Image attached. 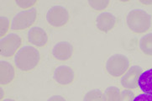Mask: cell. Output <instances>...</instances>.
<instances>
[{
  "instance_id": "obj_1",
  "label": "cell",
  "mask_w": 152,
  "mask_h": 101,
  "mask_svg": "<svg viewBox=\"0 0 152 101\" xmlns=\"http://www.w3.org/2000/svg\"><path fill=\"white\" fill-rule=\"evenodd\" d=\"M40 55L38 49L33 46H25L18 51L15 56L16 67L22 72H30L38 66Z\"/></svg>"
},
{
  "instance_id": "obj_2",
  "label": "cell",
  "mask_w": 152,
  "mask_h": 101,
  "mask_svg": "<svg viewBox=\"0 0 152 101\" xmlns=\"http://www.w3.org/2000/svg\"><path fill=\"white\" fill-rule=\"evenodd\" d=\"M126 24L134 33H145L151 27V15L144 10H130L126 15Z\"/></svg>"
},
{
  "instance_id": "obj_3",
  "label": "cell",
  "mask_w": 152,
  "mask_h": 101,
  "mask_svg": "<svg viewBox=\"0 0 152 101\" xmlns=\"http://www.w3.org/2000/svg\"><path fill=\"white\" fill-rule=\"evenodd\" d=\"M130 67L129 59L123 54H114L109 57L105 64L106 71L112 77L123 76Z\"/></svg>"
},
{
  "instance_id": "obj_4",
  "label": "cell",
  "mask_w": 152,
  "mask_h": 101,
  "mask_svg": "<svg viewBox=\"0 0 152 101\" xmlns=\"http://www.w3.org/2000/svg\"><path fill=\"white\" fill-rule=\"evenodd\" d=\"M38 17L37 10L34 8L18 12L11 20L10 29L13 30H24L31 28Z\"/></svg>"
},
{
  "instance_id": "obj_5",
  "label": "cell",
  "mask_w": 152,
  "mask_h": 101,
  "mask_svg": "<svg viewBox=\"0 0 152 101\" xmlns=\"http://www.w3.org/2000/svg\"><path fill=\"white\" fill-rule=\"evenodd\" d=\"M22 45V38L16 33L7 34L0 40V53L2 57L11 58L15 56Z\"/></svg>"
},
{
  "instance_id": "obj_6",
  "label": "cell",
  "mask_w": 152,
  "mask_h": 101,
  "mask_svg": "<svg viewBox=\"0 0 152 101\" xmlns=\"http://www.w3.org/2000/svg\"><path fill=\"white\" fill-rule=\"evenodd\" d=\"M46 20L48 24L54 27H61L68 23L70 14L66 8L61 5H54L50 7L46 13Z\"/></svg>"
},
{
  "instance_id": "obj_7",
  "label": "cell",
  "mask_w": 152,
  "mask_h": 101,
  "mask_svg": "<svg viewBox=\"0 0 152 101\" xmlns=\"http://www.w3.org/2000/svg\"><path fill=\"white\" fill-rule=\"evenodd\" d=\"M144 72L143 68L140 66H132L121 77L120 83L126 89H134L138 88V81L140 76Z\"/></svg>"
},
{
  "instance_id": "obj_8",
  "label": "cell",
  "mask_w": 152,
  "mask_h": 101,
  "mask_svg": "<svg viewBox=\"0 0 152 101\" xmlns=\"http://www.w3.org/2000/svg\"><path fill=\"white\" fill-rule=\"evenodd\" d=\"M27 40L31 46L36 47H42L48 43V35L43 28L39 26H33L27 32Z\"/></svg>"
},
{
  "instance_id": "obj_9",
  "label": "cell",
  "mask_w": 152,
  "mask_h": 101,
  "mask_svg": "<svg viewBox=\"0 0 152 101\" xmlns=\"http://www.w3.org/2000/svg\"><path fill=\"white\" fill-rule=\"evenodd\" d=\"M75 72L73 69L66 65H61L56 67L53 72V78L61 85H69L73 82Z\"/></svg>"
},
{
  "instance_id": "obj_10",
  "label": "cell",
  "mask_w": 152,
  "mask_h": 101,
  "mask_svg": "<svg viewBox=\"0 0 152 101\" xmlns=\"http://www.w3.org/2000/svg\"><path fill=\"white\" fill-rule=\"evenodd\" d=\"M96 26L102 32H108L115 27L117 17L110 12H102L96 18Z\"/></svg>"
},
{
  "instance_id": "obj_11",
  "label": "cell",
  "mask_w": 152,
  "mask_h": 101,
  "mask_svg": "<svg viewBox=\"0 0 152 101\" xmlns=\"http://www.w3.org/2000/svg\"><path fill=\"white\" fill-rule=\"evenodd\" d=\"M52 57L59 61H66L72 57L73 46L68 41H60L51 50Z\"/></svg>"
},
{
  "instance_id": "obj_12",
  "label": "cell",
  "mask_w": 152,
  "mask_h": 101,
  "mask_svg": "<svg viewBox=\"0 0 152 101\" xmlns=\"http://www.w3.org/2000/svg\"><path fill=\"white\" fill-rule=\"evenodd\" d=\"M15 71L14 66L8 61L0 62V83L2 85H7L14 80Z\"/></svg>"
},
{
  "instance_id": "obj_13",
  "label": "cell",
  "mask_w": 152,
  "mask_h": 101,
  "mask_svg": "<svg viewBox=\"0 0 152 101\" xmlns=\"http://www.w3.org/2000/svg\"><path fill=\"white\" fill-rule=\"evenodd\" d=\"M138 87L144 94L152 95V67L141 73L138 81Z\"/></svg>"
},
{
  "instance_id": "obj_14",
  "label": "cell",
  "mask_w": 152,
  "mask_h": 101,
  "mask_svg": "<svg viewBox=\"0 0 152 101\" xmlns=\"http://www.w3.org/2000/svg\"><path fill=\"white\" fill-rule=\"evenodd\" d=\"M140 51L146 56H152V32L143 35L139 42Z\"/></svg>"
},
{
  "instance_id": "obj_15",
  "label": "cell",
  "mask_w": 152,
  "mask_h": 101,
  "mask_svg": "<svg viewBox=\"0 0 152 101\" xmlns=\"http://www.w3.org/2000/svg\"><path fill=\"white\" fill-rule=\"evenodd\" d=\"M105 101H119L121 97V91L116 86H110L105 89L103 93Z\"/></svg>"
},
{
  "instance_id": "obj_16",
  "label": "cell",
  "mask_w": 152,
  "mask_h": 101,
  "mask_svg": "<svg viewBox=\"0 0 152 101\" xmlns=\"http://www.w3.org/2000/svg\"><path fill=\"white\" fill-rule=\"evenodd\" d=\"M83 101H105L104 94L100 89H93L85 94Z\"/></svg>"
},
{
  "instance_id": "obj_17",
  "label": "cell",
  "mask_w": 152,
  "mask_h": 101,
  "mask_svg": "<svg viewBox=\"0 0 152 101\" xmlns=\"http://www.w3.org/2000/svg\"><path fill=\"white\" fill-rule=\"evenodd\" d=\"M88 3L89 6L94 10L103 11L109 5L110 1H108V0H89Z\"/></svg>"
},
{
  "instance_id": "obj_18",
  "label": "cell",
  "mask_w": 152,
  "mask_h": 101,
  "mask_svg": "<svg viewBox=\"0 0 152 101\" xmlns=\"http://www.w3.org/2000/svg\"><path fill=\"white\" fill-rule=\"evenodd\" d=\"M10 19L5 16H1L0 18V35L1 38L4 37L8 30L10 29Z\"/></svg>"
},
{
  "instance_id": "obj_19",
  "label": "cell",
  "mask_w": 152,
  "mask_h": 101,
  "mask_svg": "<svg viewBox=\"0 0 152 101\" xmlns=\"http://www.w3.org/2000/svg\"><path fill=\"white\" fill-rule=\"evenodd\" d=\"M36 4H38V1L36 0H16L15 1V4L24 10L32 9Z\"/></svg>"
},
{
  "instance_id": "obj_20",
  "label": "cell",
  "mask_w": 152,
  "mask_h": 101,
  "mask_svg": "<svg viewBox=\"0 0 152 101\" xmlns=\"http://www.w3.org/2000/svg\"><path fill=\"white\" fill-rule=\"evenodd\" d=\"M134 93L130 89H124L121 92V97L119 101H133L134 99Z\"/></svg>"
},
{
  "instance_id": "obj_21",
  "label": "cell",
  "mask_w": 152,
  "mask_h": 101,
  "mask_svg": "<svg viewBox=\"0 0 152 101\" xmlns=\"http://www.w3.org/2000/svg\"><path fill=\"white\" fill-rule=\"evenodd\" d=\"M133 101H152V95L143 93V94H140L134 97Z\"/></svg>"
},
{
  "instance_id": "obj_22",
  "label": "cell",
  "mask_w": 152,
  "mask_h": 101,
  "mask_svg": "<svg viewBox=\"0 0 152 101\" xmlns=\"http://www.w3.org/2000/svg\"><path fill=\"white\" fill-rule=\"evenodd\" d=\"M47 101H66V100L61 95H53L50 97Z\"/></svg>"
},
{
  "instance_id": "obj_23",
  "label": "cell",
  "mask_w": 152,
  "mask_h": 101,
  "mask_svg": "<svg viewBox=\"0 0 152 101\" xmlns=\"http://www.w3.org/2000/svg\"><path fill=\"white\" fill-rule=\"evenodd\" d=\"M140 3H141V4L145 5L152 4V1H140Z\"/></svg>"
},
{
  "instance_id": "obj_24",
  "label": "cell",
  "mask_w": 152,
  "mask_h": 101,
  "mask_svg": "<svg viewBox=\"0 0 152 101\" xmlns=\"http://www.w3.org/2000/svg\"><path fill=\"white\" fill-rule=\"evenodd\" d=\"M1 101H16L14 99H10V98H7V99H4V100H2Z\"/></svg>"
},
{
  "instance_id": "obj_25",
  "label": "cell",
  "mask_w": 152,
  "mask_h": 101,
  "mask_svg": "<svg viewBox=\"0 0 152 101\" xmlns=\"http://www.w3.org/2000/svg\"><path fill=\"white\" fill-rule=\"evenodd\" d=\"M4 89L1 88V100H4Z\"/></svg>"
}]
</instances>
